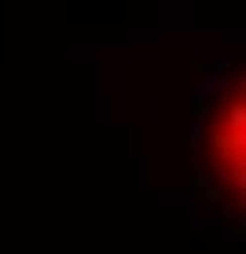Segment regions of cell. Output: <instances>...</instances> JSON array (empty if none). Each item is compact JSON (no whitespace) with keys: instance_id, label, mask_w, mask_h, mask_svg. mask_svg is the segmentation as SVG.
Here are the masks:
<instances>
[{"instance_id":"6da1fadb","label":"cell","mask_w":246,"mask_h":254,"mask_svg":"<svg viewBox=\"0 0 246 254\" xmlns=\"http://www.w3.org/2000/svg\"><path fill=\"white\" fill-rule=\"evenodd\" d=\"M211 168H195V191L203 203L227 207L231 195L246 207V70L219 98V122L211 129Z\"/></svg>"}]
</instances>
